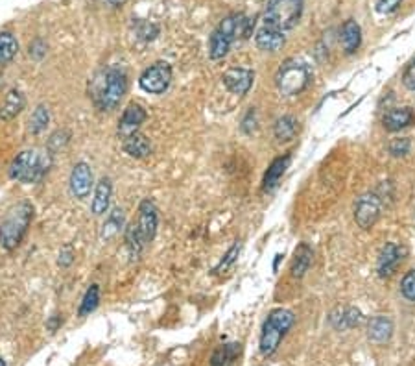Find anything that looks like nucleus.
Segmentation results:
<instances>
[{"mask_svg": "<svg viewBox=\"0 0 415 366\" xmlns=\"http://www.w3.org/2000/svg\"><path fill=\"white\" fill-rule=\"evenodd\" d=\"M305 10V0H268L262 26L286 33L295 28Z\"/></svg>", "mask_w": 415, "mask_h": 366, "instance_id": "obj_2", "label": "nucleus"}, {"mask_svg": "<svg viewBox=\"0 0 415 366\" xmlns=\"http://www.w3.org/2000/svg\"><path fill=\"white\" fill-rule=\"evenodd\" d=\"M231 45H233V41L229 38H225L224 33L218 32V30H215L212 32V35H210L209 39V56L212 61H220L224 60L225 56L229 54V50H231Z\"/></svg>", "mask_w": 415, "mask_h": 366, "instance_id": "obj_26", "label": "nucleus"}, {"mask_svg": "<svg viewBox=\"0 0 415 366\" xmlns=\"http://www.w3.org/2000/svg\"><path fill=\"white\" fill-rule=\"evenodd\" d=\"M368 337L375 344H386L393 337V322L387 316H375L369 320Z\"/></svg>", "mask_w": 415, "mask_h": 366, "instance_id": "obj_15", "label": "nucleus"}, {"mask_svg": "<svg viewBox=\"0 0 415 366\" xmlns=\"http://www.w3.org/2000/svg\"><path fill=\"white\" fill-rule=\"evenodd\" d=\"M48 161L38 150H24L13 160L10 167V178L21 183H33L47 172Z\"/></svg>", "mask_w": 415, "mask_h": 366, "instance_id": "obj_5", "label": "nucleus"}, {"mask_svg": "<svg viewBox=\"0 0 415 366\" xmlns=\"http://www.w3.org/2000/svg\"><path fill=\"white\" fill-rule=\"evenodd\" d=\"M242 346L240 344H222L216 348V352L210 357V366H233L234 359L240 355Z\"/></svg>", "mask_w": 415, "mask_h": 366, "instance_id": "obj_25", "label": "nucleus"}, {"mask_svg": "<svg viewBox=\"0 0 415 366\" xmlns=\"http://www.w3.org/2000/svg\"><path fill=\"white\" fill-rule=\"evenodd\" d=\"M331 326L338 331H347V329H353L360 324L362 320V311L355 305H347V307H338L336 311H332L331 316Z\"/></svg>", "mask_w": 415, "mask_h": 366, "instance_id": "obj_14", "label": "nucleus"}, {"mask_svg": "<svg viewBox=\"0 0 415 366\" xmlns=\"http://www.w3.org/2000/svg\"><path fill=\"white\" fill-rule=\"evenodd\" d=\"M299 132V122L297 118L292 117V115H285V117L277 118L275 128H273V133H275V139L280 143H288L292 139H295Z\"/></svg>", "mask_w": 415, "mask_h": 366, "instance_id": "obj_24", "label": "nucleus"}, {"mask_svg": "<svg viewBox=\"0 0 415 366\" xmlns=\"http://www.w3.org/2000/svg\"><path fill=\"white\" fill-rule=\"evenodd\" d=\"M295 324V315L288 309H273L268 315L266 322L262 326L261 331V343H258V348H261L262 355H273L279 348L280 340L286 337L292 326Z\"/></svg>", "mask_w": 415, "mask_h": 366, "instance_id": "obj_3", "label": "nucleus"}, {"mask_svg": "<svg viewBox=\"0 0 415 366\" xmlns=\"http://www.w3.org/2000/svg\"><path fill=\"white\" fill-rule=\"evenodd\" d=\"M74 263V248H72V244H65L59 252V259H57V265L63 268L70 267V265Z\"/></svg>", "mask_w": 415, "mask_h": 366, "instance_id": "obj_37", "label": "nucleus"}, {"mask_svg": "<svg viewBox=\"0 0 415 366\" xmlns=\"http://www.w3.org/2000/svg\"><path fill=\"white\" fill-rule=\"evenodd\" d=\"M48 122H50V113H48L47 106H38L33 109L32 117H30V132L32 133H41L47 130Z\"/></svg>", "mask_w": 415, "mask_h": 366, "instance_id": "obj_30", "label": "nucleus"}, {"mask_svg": "<svg viewBox=\"0 0 415 366\" xmlns=\"http://www.w3.org/2000/svg\"><path fill=\"white\" fill-rule=\"evenodd\" d=\"M47 54V45L41 41V39H35V41L30 45V56L32 57H38V60H41L42 56Z\"/></svg>", "mask_w": 415, "mask_h": 366, "instance_id": "obj_40", "label": "nucleus"}, {"mask_svg": "<svg viewBox=\"0 0 415 366\" xmlns=\"http://www.w3.org/2000/svg\"><path fill=\"white\" fill-rule=\"evenodd\" d=\"M222 82H224L225 89L229 93L244 96V94H247V91L251 89L253 82H255V72L251 69H246V67H231L222 74Z\"/></svg>", "mask_w": 415, "mask_h": 366, "instance_id": "obj_10", "label": "nucleus"}, {"mask_svg": "<svg viewBox=\"0 0 415 366\" xmlns=\"http://www.w3.org/2000/svg\"><path fill=\"white\" fill-rule=\"evenodd\" d=\"M122 148H124V152H126L127 155L135 157V160H142V157L149 155V152H152V145H149L148 137L142 135V133L139 132L126 137V139L122 141Z\"/></svg>", "mask_w": 415, "mask_h": 366, "instance_id": "obj_22", "label": "nucleus"}, {"mask_svg": "<svg viewBox=\"0 0 415 366\" xmlns=\"http://www.w3.org/2000/svg\"><path fill=\"white\" fill-rule=\"evenodd\" d=\"M19 52V43L10 32H0V65L10 63Z\"/></svg>", "mask_w": 415, "mask_h": 366, "instance_id": "obj_27", "label": "nucleus"}, {"mask_svg": "<svg viewBox=\"0 0 415 366\" xmlns=\"http://www.w3.org/2000/svg\"><path fill=\"white\" fill-rule=\"evenodd\" d=\"M414 117L415 115L411 108H393L384 115L382 124L387 132H399L402 128L410 126Z\"/></svg>", "mask_w": 415, "mask_h": 366, "instance_id": "obj_17", "label": "nucleus"}, {"mask_svg": "<svg viewBox=\"0 0 415 366\" xmlns=\"http://www.w3.org/2000/svg\"><path fill=\"white\" fill-rule=\"evenodd\" d=\"M24 104H26L24 94L17 89H11L10 93L6 94L4 102L0 106V118H2V121H11V118H15L24 109Z\"/></svg>", "mask_w": 415, "mask_h": 366, "instance_id": "obj_23", "label": "nucleus"}, {"mask_svg": "<svg viewBox=\"0 0 415 366\" xmlns=\"http://www.w3.org/2000/svg\"><path fill=\"white\" fill-rule=\"evenodd\" d=\"M124 237H126V246H127V250H130V254L133 255V257H139L140 252L144 250L146 243H144V239L140 237L135 222H131V224L127 226L126 235H124Z\"/></svg>", "mask_w": 415, "mask_h": 366, "instance_id": "obj_29", "label": "nucleus"}, {"mask_svg": "<svg viewBox=\"0 0 415 366\" xmlns=\"http://www.w3.org/2000/svg\"><path fill=\"white\" fill-rule=\"evenodd\" d=\"M411 150V141L408 137H397L393 139L390 145H387V152L393 155V157H404V155L410 154Z\"/></svg>", "mask_w": 415, "mask_h": 366, "instance_id": "obj_32", "label": "nucleus"}, {"mask_svg": "<svg viewBox=\"0 0 415 366\" xmlns=\"http://www.w3.org/2000/svg\"><path fill=\"white\" fill-rule=\"evenodd\" d=\"M159 33V28L155 26V24H149V23H140V28H139V38L144 39V41H152V39L157 38Z\"/></svg>", "mask_w": 415, "mask_h": 366, "instance_id": "obj_39", "label": "nucleus"}, {"mask_svg": "<svg viewBox=\"0 0 415 366\" xmlns=\"http://www.w3.org/2000/svg\"><path fill=\"white\" fill-rule=\"evenodd\" d=\"M59 324H61V318H59V316H54V318H52L50 322H48V329H50V331H56V328Z\"/></svg>", "mask_w": 415, "mask_h": 366, "instance_id": "obj_42", "label": "nucleus"}, {"mask_svg": "<svg viewBox=\"0 0 415 366\" xmlns=\"http://www.w3.org/2000/svg\"><path fill=\"white\" fill-rule=\"evenodd\" d=\"M255 43L257 47L264 52H277L285 47L286 35L283 32H277V30L266 28V26H261L255 33Z\"/></svg>", "mask_w": 415, "mask_h": 366, "instance_id": "obj_16", "label": "nucleus"}, {"mask_svg": "<svg viewBox=\"0 0 415 366\" xmlns=\"http://www.w3.org/2000/svg\"><path fill=\"white\" fill-rule=\"evenodd\" d=\"M100 304V289L98 285H91L89 291L85 292L84 300H81V305H79V316H87L91 315Z\"/></svg>", "mask_w": 415, "mask_h": 366, "instance_id": "obj_31", "label": "nucleus"}, {"mask_svg": "<svg viewBox=\"0 0 415 366\" xmlns=\"http://www.w3.org/2000/svg\"><path fill=\"white\" fill-rule=\"evenodd\" d=\"M0 366H6V362H4V359H2V357H0Z\"/></svg>", "mask_w": 415, "mask_h": 366, "instance_id": "obj_43", "label": "nucleus"}, {"mask_svg": "<svg viewBox=\"0 0 415 366\" xmlns=\"http://www.w3.org/2000/svg\"><path fill=\"white\" fill-rule=\"evenodd\" d=\"M290 160H292L290 155H283V157H277V160L271 161V165L266 170V176H264V182H262V189H264L266 193H271V191L277 187L279 179L283 178V174L288 169Z\"/></svg>", "mask_w": 415, "mask_h": 366, "instance_id": "obj_21", "label": "nucleus"}, {"mask_svg": "<svg viewBox=\"0 0 415 366\" xmlns=\"http://www.w3.org/2000/svg\"><path fill=\"white\" fill-rule=\"evenodd\" d=\"M124 226V213H122V209H113L111 213H109V216L106 218V222H103V230H102V239H111V237H115V235L120 231V228Z\"/></svg>", "mask_w": 415, "mask_h": 366, "instance_id": "obj_28", "label": "nucleus"}, {"mask_svg": "<svg viewBox=\"0 0 415 366\" xmlns=\"http://www.w3.org/2000/svg\"><path fill=\"white\" fill-rule=\"evenodd\" d=\"M402 0H378L377 2V11L382 15H390L393 11H397V8L401 6Z\"/></svg>", "mask_w": 415, "mask_h": 366, "instance_id": "obj_38", "label": "nucleus"}, {"mask_svg": "<svg viewBox=\"0 0 415 366\" xmlns=\"http://www.w3.org/2000/svg\"><path fill=\"white\" fill-rule=\"evenodd\" d=\"M172 82V67L164 61H157L152 67H148L139 78L140 89L149 94H161L169 89Z\"/></svg>", "mask_w": 415, "mask_h": 366, "instance_id": "obj_8", "label": "nucleus"}, {"mask_svg": "<svg viewBox=\"0 0 415 366\" xmlns=\"http://www.w3.org/2000/svg\"><path fill=\"white\" fill-rule=\"evenodd\" d=\"M111 193H113V185L109 178H102L96 185V191H94L93 204H91V209L96 216H102L108 213L109 202H111Z\"/></svg>", "mask_w": 415, "mask_h": 366, "instance_id": "obj_19", "label": "nucleus"}, {"mask_svg": "<svg viewBox=\"0 0 415 366\" xmlns=\"http://www.w3.org/2000/svg\"><path fill=\"white\" fill-rule=\"evenodd\" d=\"M242 132L246 135H253V133L257 132V113H255V109H249L246 117H244Z\"/></svg>", "mask_w": 415, "mask_h": 366, "instance_id": "obj_35", "label": "nucleus"}, {"mask_svg": "<svg viewBox=\"0 0 415 366\" xmlns=\"http://www.w3.org/2000/svg\"><path fill=\"white\" fill-rule=\"evenodd\" d=\"M127 89V76L126 72L118 69V67H113L106 72V78H103L102 89L98 93V106L103 111H111L120 104L122 96L126 94Z\"/></svg>", "mask_w": 415, "mask_h": 366, "instance_id": "obj_6", "label": "nucleus"}, {"mask_svg": "<svg viewBox=\"0 0 415 366\" xmlns=\"http://www.w3.org/2000/svg\"><path fill=\"white\" fill-rule=\"evenodd\" d=\"M312 80V71L310 67L301 60H286L280 69L277 71L275 84L280 94L285 96H295V94L303 93L307 89V85Z\"/></svg>", "mask_w": 415, "mask_h": 366, "instance_id": "obj_4", "label": "nucleus"}, {"mask_svg": "<svg viewBox=\"0 0 415 366\" xmlns=\"http://www.w3.org/2000/svg\"><path fill=\"white\" fill-rule=\"evenodd\" d=\"M312 248H310L307 243H301L297 248H295L294 259H292V267H290V272H292V276H294L295 279H301V277L308 272V268L312 265Z\"/></svg>", "mask_w": 415, "mask_h": 366, "instance_id": "obj_18", "label": "nucleus"}, {"mask_svg": "<svg viewBox=\"0 0 415 366\" xmlns=\"http://www.w3.org/2000/svg\"><path fill=\"white\" fill-rule=\"evenodd\" d=\"M408 250L402 244L386 243L377 259V272L380 277H390L397 272L399 265L404 261Z\"/></svg>", "mask_w": 415, "mask_h": 366, "instance_id": "obj_9", "label": "nucleus"}, {"mask_svg": "<svg viewBox=\"0 0 415 366\" xmlns=\"http://www.w3.org/2000/svg\"><path fill=\"white\" fill-rule=\"evenodd\" d=\"M402 84H404L406 89L415 91V57L408 63V67L402 72Z\"/></svg>", "mask_w": 415, "mask_h": 366, "instance_id": "obj_36", "label": "nucleus"}, {"mask_svg": "<svg viewBox=\"0 0 415 366\" xmlns=\"http://www.w3.org/2000/svg\"><path fill=\"white\" fill-rule=\"evenodd\" d=\"M106 4L111 6V8H120V6H124L127 2V0H103Z\"/></svg>", "mask_w": 415, "mask_h": 366, "instance_id": "obj_41", "label": "nucleus"}, {"mask_svg": "<svg viewBox=\"0 0 415 366\" xmlns=\"http://www.w3.org/2000/svg\"><path fill=\"white\" fill-rule=\"evenodd\" d=\"M33 216V207L30 202H19L8 211L6 218L0 222V248L11 252L23 243Z\"/></svg>", "mask_w": 415, "mask_h": 366, "instance_id": "obj_1", "label": "nucleus"}, {"mask_svg": "<svg viewBox=\"0 0 415 366\" xmlns=\"http://www.w3.org/2000/svg\"><path fill=\"white\" fill-rule=\"evenodd\" d=\"M148 118V113L142 106L139 104H130L124 113H122L120 122H118V133L122 135V139L133 135V133L139 132V128L144 124V121Z\"/></svg>", "mask_w": 415, "mask_h": 366, "instance_id": "obj_12", "label": "nucleus"}, {"mask_svg": "<svg viewBox=\"0 0 415 366\" xmlns=\"http://www.w3.org/2000/svg\"><path fill=\"white\" fill-rule=\"evenodd\" d=\"M401 294L404 296L408 301H415V268L406 272L401 282Z\"/></svg>", "mask_w": 415, "mask_h": 366, "instance_id": "obj_34", "label": "nucleus"}, {"mask_svg": "<svg viewBox=\"0 0 415 366\" xmlns=\"http://www.w3.org/2000/svg\"><path fill=\"white\" fill-rule=\"evenodd\" d=\"M157 207L152 200H142L139 206V216H137V230H139L140 237L144 239V243H152L157 233Z\"/></svg>", "mask_w": 415, "mask_h": 366, "instance_id": "obj_11", "label": "nucleus"}, {"mask_svg": "<svg viewBox=\"0 0 415 366\" xmlns=\"http://www.w3.org/2000/svg\"><path fill=\"white\" fill-rule=\"evenodd\" d=\"M341 45L347 54H355L362 45V28L356 21L349 19L341 26Z\"/></svg>", "mask_w": 415, "mask_h": 366, "instance_id": "obj_20", "label": "nucleus"}, {"mask_svg": "<svg viewBox=\"0 0 415 366\" xmlns=\"http://www.w3.org/2000/svg\"><path fill=\"white\" fill-rule=\"evenodd\" d=\"M238 254H240V243L233 244V246H231V248H229L227 254L224 255V259H222V261H220L218 267L215 268V272H216V274H224V272H227L229 268H231L234 263H237Z\"/></svg>", "mask_w": 415, "mask_h": 366, "instance_id": "obj_33", "label": "nucleus"}, {"mask_svg": "<svg viewBox=\"0 0 415 366\" xmlns=\"http://www.w3.org/2000/svg\"><path fill=\"white\" fill-rule=\"evenodd\" d=\"M91 187H93V172H91L89 165H74L72 174H70V193H72V196L81 200L91 193Z\"/></svg>", "mask_w": 415, "mask_h": 366, "instance_id": "obj_13", "label": "nucleus"}, {"mask_svg": "<svg viewBox=\"0 0 415 366\" xmlns=\"http://www.w3.org/2000/svg\"><path fill=\"white\" fill-rule=\"evenodd\" d=\"M382 196L378 193H365L355 204V222L362 230H371L382 215Z\"/></svg>", "mask_w": 415, "mask_h": 366, "instance_id": "obj_7", "label": "nucleus"}]
</instances>
